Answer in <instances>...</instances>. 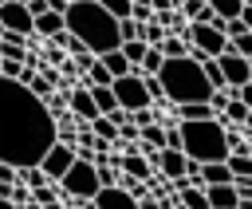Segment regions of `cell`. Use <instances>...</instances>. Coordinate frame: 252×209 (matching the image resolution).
<instances>
[{"label": "cell", "mask_w": 252, "mask_h": 209, "mask_svg": "<svg viewBox=\"0 0 252 209\" xmlns=\"http://www.w3.org/2000/svg\"><path fill=\"white\" fill-rule=\"evenodd\" d=\"M55 146V118L43 99L24 83L0 75V162L4 166H39Z\"/></svg>", "instance_id": "cell-1"}, {"label": "cell", "mask_w": 252, "mask_h": 209, "mask_svg": "<svg viewBox=\"0 0 252 209\" xmlns=\"http://www.w3.org/2000/svg\"><path fill=\"white\" fill-rule=\"evenodd\" d=\"M63 28L94 55H106L114 51L122 39H118V20L98 4V0H71L67 12H63Z\"/></svg>", "instance_id": "cell-2"}, {"label": "cell", "mask_w": 252, "mask_h": 209, "mask_svg": "<svg viewBox=\"0 0 252 209\" xmlns=\"http://www.w3.org/2000/svg\"><path fill=\"white\" fill-rule=\"evenodd\" d=\"M158 83H161V91H165V103H173V106H185V103H209V95H213V87L205 83L201 63H193L189 55H181V59H165L161 71H158Z\"/></svg>", "instance_id": "cell-3"}, {"label": "cell", "mask_w": 252, "mask_h": 209, "mask_svg": "<svg viewBox=\"0 0 252 209\" xmlns=\"http://www.w3.org/2000/svg\"><path fill=\"white\" fill-rule=\"evenodd\" d=\"M181 154L193 162H228V130L220 118H201V122H181Z\"/></svg>", "instance_id": "cell-4"}, {"label": "cell", "mask_w": 252, "mask_h": 209, "mask_svg": "<svg viewBox=\"0 0 252 209\" xmlns=\"http://www.w3.org/2000/svg\"><path fill=\"white\" fill-rule=\"evenodd\" d=\"M59 185H63L71 197H79V201H94V193L102 189V181H98V166H94V162L75 158V162H71V170L59 177Z\"/></svg>", "instance_id": "cell-5"}, {"label": "cell", "mask_w": 252, "mask_h": 209, "mask_svg": "<svg viewBox=\"0 0 252 209\" xmlns=\"http://www.w3.org/2000/svg\"><path fill=\"white\" fill-rule=\"evenodd\" d=\"M110 91H114V99H118V106H122L126 114H134V110H146V106H150V95H146V83H142V75H138V71H130V75L114 79V83H110Z\"/></svg>", "instance_id": "cell-6"}, {"label": "cell", "mask_w": 252, "mask_h": 209, "mask_svg": "<svg viewBox=\"0 0 252 209\" xmlns=\"http://www.w3.org/2000/svg\"><path fill=\"white\" fill-rule=\"evenodd\" d=\"M217 67H220V75H224V91H228V95H232L236 87L252 83V59H244V55H236V51L217 55Z\"/></svg>", "instance_id": "cell-7"}, {"label": "cell", "mask_w": 252, "mask_h": 209, "mask_svg": "<svg viewBox=\"0 0 252 209\" xmlns=\"http://www.w3.org/2000/svg\"><path fill=\"white\" fill-rule=\"evenodd\" d=\"M0 28L4 32H12V35H32L35 32V20H32V12H28V4H16V0H8V4H0Z\"/></svg>", "instance_id": "cell-8"}, {"label": "cell", "mask_w": 252, "mask_h": 209, "mask_svg": "<svg viewBox=\"0 0 252 209\" xmlns=\"http://www.w3.org/2000/svg\"><path fill=\"white\" fill-rule=\"evenodd\" d=\"M71 162H75V146H67V142H55L47 154H43V162H39V170L47 174V177H63L67 170H71Z\"/></svg>", "instance_id": "cell-9"}, {"label": "cell", "mask_w": 252, "mask_h": 209, "mask_svg": "<svg viewBox=\"0 0 252 209\" xmlns=\"http://www.w3.org/2000/svg\"><path fill=\"white\" fill-rule=\"evenodd\" d=\"M91 205H94V209H142V201H138L130 189H122V185H102Z\"/></svg>", "instance_id": "cell-10"}, {"label": "cell", "mask_w": 252, "mask_h": 209, "mask_svg": "<svg viewBox=\"0 0 252 209\" xmlns=\"http://www.w3.org/2000/svg\"><path fill=\"white\" fill-rule=\"evenodd\" d=\"M67 110H71L75 118H83V122L98 118V106H94V99H91V87H71V91H67Z\"/></svg>", "instance_id": "cell-11"}, {"label": "cell", "mask_w": 252, "mask_h": 209, "mask_svg": "<svg viewBox=\"0 0 252 209\" xmlns=\"http://www.w3.org/2000/svg\"><path fill=\"white\" fill-rule=\"evenodd\" d=\"M185 154L181 150H158L154 158H150V166H158L161 170V177H169V181H177V177H185Z\"/></svg>", "instance_id": "cell-12"}, {"label": "cell", "mask_w": 252, "mask_h": 209, "mask_svg": "<svg viewBox=\"0 0 252 209\" xmlns=\"http://www.w3.org/2000/svg\"><path fill=\"white\" fill-rule=\"evenodd\" d=\"M205 197H209V209H236L240 197H236V185H205Z\"/></svg>", "instance_id": "cell-13"}, {"label": "cell", "mask_w": 252, "mask_h": 209, "mask_svg": "<svg viewBox=\"0 0 252 209\" xmlns=\"http://www.w3.org/2000/svg\"><path fill=\"white\" fill-rule=\"evenodd\" d=\"M228 181H232L228 162H205V166H201V177H197L201 189H205V185H228Z\"/></svg>", "instance_id": "cell-14"}, {"label": "cell", "mask_w": 252, "mask_h": 209, "mask_svg": "<svg viewBox=\"0 0 252 209\" xmlns=\"http://www.w3.org/2000/svg\"><path fill=\"white\" fill-rule=\"evenodd\" d=\"M28 47H24V35H12V32H0V59H20L24 63Z\"/></svg>", "instance_id": "cell-15"}, {"label": "cell", "mask_w": 252, "mask_h": 209, "mask_svg": "<svg viewBox=\"0 0 252 209\" xmlns=\"http://www.w3.org/2000/svg\"><path fill=\"white\" fill-rule=\"evenodd\" d=\"M98 59H102V67H106V71H110V83H114V79H122V75H130V71H134V67H130V59H126V55H122V51H118V47H114V51H106V55H98Z\"/></svg>", "instance_id": "cell-16"}, {"label": "cell", "mask_w": 252, "mask_h": 209, "mask_svg": "<svg viewBox=\"0 0 252 209\" xmlns=\"http://www.w3.org/2000/svg\"><path fill=\"white\" fill-rule=\"evenodd\" d=\"M173 118L177 122H201V118H217L209 110V103H185V106H173Z\"/></svg>", "instance_id": "cell-17"}, {"label": "cell", "mask_w": 252, "mask_h": 209, "mask_svg": "<svg viewBox=\"0 0 252 209\" xmlns=\"http://www.w3.org/2000/svg\"><path fill=\"white\" fill-rule=\"evenodd\" d=\"M91 134H94L98 142H106V146H110V142H118V126H114V122H110L106 114L91 118Z\"/></svg>", "instance_id": "cell-18"}, {"label": "cell", "mask_w": 252, "mask_h": 209, "mask_svg": "<svg viewBox=\"0 0 252 209\" xmlns=\"http://www.w3.org/2000/svg\"><path fill=\"white\" fill-rule=\"evenodd\" d=\"M35 32L51 39V35H59V32H67V28H63V16H59V12H43V16L35 20Z\"/></svg>", "instance_id": "cell-19"}, {"label": "cell", "mask_w": 252, "mask_h": 209, "mask_svg": "<svg viewBox=\"0 0 252 209\" xmlns=\"http://www.w3.org/2000/svg\"><path fill=\"white\" fill-rule=\"evenodd\" d=\"M91 99H94L98 114H114V110H118V99H114L110 87H91Z\"/></svg>", "instance_id": "cell-20"}, {"label": "cell", "mask_w": 252, "mask_h": 209, "mask_svg": "<svg viewBox=\"0 0 252 209\" xmlns=\"http://www.w3.org/2000/svg\"><path fill=\"white\" fill-rule=\"evenodd\" d=\"M122 170L134 177V181H142V177H150V162H142L138 154H134V146L126 150V158H122Z\"/></svg>", "instance_id": "cell-21"}, {"label": "cell", "mask_w": 252, "mask_h": 209, "mask_svg": "<svg viewBox=\"0 0 252 209\" xmlns=\"http://www.w3.org/2000/svg\"><path fill=\"white\" fill-rule=\"evenodd\" d=\"M158 51H161V55H165V59H181V55H189V43H185V39H181V35H165V39H161V47H158Z\"/></svg>", "instance_id": "cell-22"}, {"label": "cell", "mask_w": 252, "mask_h": 209, "mask_svg": "<svg viewBox=\"0 0 252 209\" xmlns=\"http://www.w3.org/2000/svg\"><path fill=\"white\" fill-rule=\"evenodd\" d=\"M161 63H165V55H161L158 47H146V55H142V63H138V75H158Z\"/></svg>", "instance_id": "cell-23"}, {"label": "cell", "mask_w": 252, "mask_h": 209, "mask_svg": "<svg viewBox=\"0 0 252 209\" xmlns=\"http://www.w3.org/2000/svg\"><path fill=\"white\" fill-rule=\"evenodd\" d=\"M209 8H213V16L224 20V24L240 16V0H209Z\"/></svg>", "instance_id": "cell-24"}, {"label": "cell", "mask_w": 252, "mask_h": 209, "mask_svg": "<svg viewBox=\"0 0 252 209\" xmlns=\"http://www.w3.org/2000/svg\"><path fill=\"white\" fill-rule=\"evenodd\" d=\"M16 181H24L28 189H39V185L47 181V174H43L39 166H24V170H16Z\"/></svg>", "instance_id": "cell-25"}, {"label": "cell", "mask_w": 252, "mask_h": 209, "mask_svg": "<svg viewBox=\"0 0 252 209\" xmlns=\"http://www.w3.org/2000/svg\"><path fill=\"white\" fill-rule=\"evenodd\" d=\"M228 170H232V181L252 177V154H228Z\"/></svg>", "instance_id": "cell-26"}, {"label": "cell", "mask_w": 252, "mask_h": 209, "mask_svg": "<svg viewBox=\"0 0 252 209\" xmlns=\"http://www.w3.org/2000/svg\"><path fill=\"white\" fill-rule=\"evenodd\" d=\"M142 39H146V47H161V39H165V28H161L158 20H146V24H142Z\"/></svg>", "instance_id": "cell-27"}, {"label": "cell", "mask_w": 252, "mask_h": 209, "mask_svg": "<svg viewBox=\"0 0 252 209\" xmlns=\"http://www.w3.org/2000/svg\"><path fill=\"white\" fill-rule=\"evenodd\" d=\"M118 51L130 59V67L138 71V63H142V55H146V39H130V43H118Z\"/></svg>", "instance_id": "cell-28"}, {"label": "cell", "mask_w": 252, "mask_h": 209, "mask_svg": "<svg viewBox=\"0 0 252 209\" xmlns=\"http://www.w3.org/2000/svg\"><path fill=\"white\" fill-rule=\"evenodd\" d=\"M220 118H228V122H248V118H252V110H248L240 99H228V106L220 110Z\"/></svg>", "instance_id": "cell-29"}, {"label": "cell", "mask_w": 252, "mask_h": 209, "mask_svg": "<svg viewBox=\"0 0 252 209\" xmlns=\"http://www.w3.org/2000/svg\"><path fill=\"white\" fill-rule=\"evenodd\" d=\"M228 51H236V55L252 59V32H240V35H232V39H228Z\"/></svg>", "instance_id": "cell-30"}, {"label": "cell", "mask_w": 252, "mask_h": 209, "mask_svg": "<svg viewBox=\"0 0 252 209\" xmlns=\"http://www.w3.org/2000/svg\"><path fill=\"white\" fill-rule=\"evenodd\" d=\"M118 39H122V43L142 39V24H138V20H118Z\"/></svg>", "instance_id": "cell-31"}, {"label": "cell", "mask_w": 252, "mask_h": 209, "mask_svg": "<svg viewBox=\"0 0 252 209\" xmlns=\"http://www.w3.org/2000/svg\"><path fill=\"white\" fill-rule=\"evenodd\" d=\"M98 4H102V8H106L114 20H130V8H134L130 0H98Z\"/></svg>", "instance_id": "cell-32"}, {"label": "cell", "mask_w": 252, "mask_h": 209, "mask_svg": "<svg viewBox=\"0 0 252 209\" xmlns=\"http://www.w3.org/2000/svg\"><path fill=\"white\" fill-rule=\"evenodd\" d=\"M43 63H51V67H63V47L47 39V47H43Z\"/></svg>", "instance_id": "cell-33"}, {"label": "cell", "mask_w": 252, "mask_h": 209, "mask_svg": "<svg viewBox=\"0 0 252 209\" xmlns=\"http://www.w3.org/2000/svg\"><path fill=\"white\" fill-rule=\"evenodd\" d=\"M0 75L20 83V75H24V63H20V59H4V63H0Z\"/></svg>", "instance_id": "cell-34"}, {"label": "cell", "mask_w": 252, "mask_h": 209, "mask_svg": "<svg viewBox=\"0 0 252 209\" xmlns=\"http://www.w3.org/2000/svg\"><path fill=\"white\" fill-rule=\"evenodd\" d=\"M228 99H232L228 91H213V95H209V110H213V114H220V110L228 106Z\"/></svg>", "instance_id": "cell-35"}, {"label": "cell", "mask_w": 252, "mask_h": 209, "mask_svg": "<svg viewBox=\"0 0 252 209\" xmlns=\"http://www.w3.org/2000/svg\"><path fill=\"white\" fill-rule=\"evenodd\" d=\"M232 99H240V103H244V106L252 110V83H244V87H236V91H232Z\"/></svg>", "instance_id": "cell-36"}, {"label": "cell", "mask_w": 252, "mask_h": 209, "mask_svg": "<svg viewBox=\"0 0 252 209\" xmlns=\"http://www.w3.org/2000/svg\"><path fill=\"white\" fill-rule=\"evenodd\" d=\"M28 12H32V20H39V16L51 12V8H47V0H28Z\"/></svg>", "instance_id": "cell-37"}, {"label": "cell", "mask_w": 252, "mask_h": 209, "mask_svg": "<svg viewBox=\"0 0 252 209\" xmlns=\"http://www.w3.org/2000/svg\"><path fill=\"white\" fill-rule=\"evenodd\" d=\"M0 185H16V166H4L0 162Z\"/></svg>", "instance_id": "cell-38"}, {"label": "cell", "mask_w": 252, "mask_h": 209, "mask_svg": "<svg viewBox=\"0 0 252 209\" xmlns=\"http://www.w3.org/2000/svg\"><path fill=\"white\" fill-rule=\"evenodd\" d=\"M236 20H240V24L252 32V0H248V4H240V16H236Z\"/></svg>", "instance_id": "cell-39"}, {"label": "cell", "mask_w": 252, "mask_h": 209, "mask_svg": "<svg viewBox=\"0 0 252 209\" xmlns=\"http://www.w3.org/2000/svg\"><path fill=\"white\" fill-rule=\"evenodd\" d=\"M67 4H71V0H47V8H51V12H59V16L67 12Z\"/></svg>", "instance_id": "cell-40"}, {"label": "cell", "mask_w": 252, "mask_h": 209, "mask_svg": "<svg viewBox=\"0 0 252 209\" xmlns=\"http://www.w3.org/2000/svg\"><path fill=\"white\" fill-rule=\"evenodd\" d=\"M146 4H150V8H154V12H165V8H173V4H169V0H146Z\"/></svg>", "instance_id": "cell-41"}, {"label": "cell", "mask_w": 252, "mask_h": 209, "mask_svg": "<svg viewBox=\"0 0 252 209\" xmlns=\"http://www.w3.org/2000/svg\"><path fill=\"white\" fill-rule=\"evenodd\" d=\"M0 209H20V205H16L12 197H0Z\"/></svg>", "instance_id": "cell-42"}, {"label": "cell", "mask_w": 252, "mask_h": 209, "mask_svg": "<svg viewBox=\"0 0 252 209\" xmlns=\"http://www.w3.org/2000/svg\"><path fill=\"white\" fill-rule=\"evenodd\" d=\"M16 4H28V0H16Z\"/></svg>", "instance_id": "cell-43"}, {"label": "cell", "mask_w": 252, "mask_h": 209, "mask_svg": "<svg viewBox=\"0 0 252 209\" xmlns=\"http://www.w3.org/2000/svg\"><path fill=\"white\" fill-rule=\"evenodd\" d=\"M0 4H8V0H0Z\"/></svg>", "instance_id": "cell-44"}, {"label": "cell", "mask_w": 252, "mask_h": 209, "mask_svg": "<svg viewBox=\"0 0 252 209\" xmlns=\"http://www.w3.org/2000/svg\"><path fill=\"white\" fill-rule=\"evenodd\" d=\"M0 63H4V59H0Z\"/></svg>", "instance_id": "cell-45"}]
</instances>
